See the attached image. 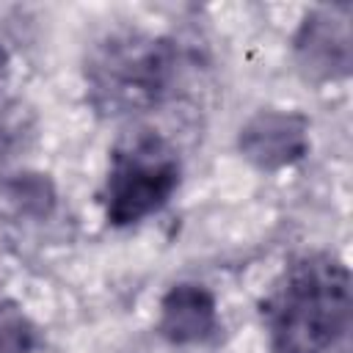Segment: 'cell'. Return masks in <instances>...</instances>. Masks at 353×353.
Wrapping results in <instances>:
<instances>
[{
  "mask_svg": "<svg viewBox=\"0 0 353 353\" xmlns=\"http://www.w3.org/2000/svg\"><path fill=\"white\" fill-rule=\"evenodd\" d=\"M171 174L163 171L160 165H143V163H135V165H127L119 179H116V204L119 207H127L124 218H135L138 212L149 210L152 204H157V199L165 193V179Z\"/></svg>",
  "mask_w": 353,
  "mask_h": 353,
  "instance_id": "6da1fadb",
  "label": "cell"
}]
</instances>
